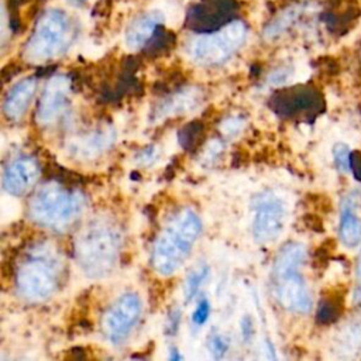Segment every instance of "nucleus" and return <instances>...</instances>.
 Wrapping results in <instances>:
<instances>
[{
	"mask_svg": "<svg viewBox=\"0 0 361 361\" xmlns=\"http://www.w3.org/2000/svg\"><path fill=\"white\" fill-rule=\"evenodd\" d=\"M269 109L283 118H313L322 113V94L310 86H293L276 90L268 100Z\"/></svg>",
	"mask_w": 361,
	"mask_h": 361,
	"instance_id": "0eeeda50",
	"label": "nucleus"
},
{
	"mask_svg": "<svg viewBox=\"0 0 361 361\" xmlns=\"http://www.w3.org/2000/svg\"><path fill=\"white\" fill-rule=\"evenodd\" d=\"M159 25H162V16L158 11H149L137 17L126 31L127 47L131 49L144 48Z\"/></svg>",
	"mask_w": 361,
	"mask_h": 361,
	"instance_id": "2eb2a0df",
	"label": "nucleus"
},
{
	"mask_svg": "<svg viewBox=\"0 0 361 361\" xmlns=\"http://www.w3.org/2000/svg\"><path fill=\"white\" fill-rule=\"evenodd\" d=\"M71 6H73V7H79V6H82L86 0H66Z\"/></svg>",
	"mask_w": 361,
	"mask_h": 361,
	"instance_id": "473e14b6",
	"label": "nucleus"
},
{
	"mask_svg": "<svg viewBox=\"0 0 361 361\" xmlns=\"http://www.w3.org/2000/svg\"><path fill=\"white\" fill-rule=\"evenodd\" d=\"M202 231V221L192 209L179 210L157 237L151 264L164 276L172 275L188 258Z\"/></svg>",
	"mask_w": 361,
	"mask_h": 361,
	"instance_id": "f03ea898",
	"label": "nucleus"
},
{
	"mask_svg": "<svg viewBox=\"0 0 361 361\" xmlns=\"http://www.w3.org/2000/svg\"><path fill=\"white\" fill-rule=\"evenodd\" d=\"M299 269L272 272L274 295L283 309L292 313H307L312 307V298Z\"/></svg>",
	"mask_w": 361,
	"mask_h": 361,
	"instance_id": "9b49d317",
	"label": "nucleus"
},
{
	"mask_svg": "<svg viewBox=\"0 0 361 361\" xmlns=\"http://www.w3.org/2000/svg\"><path fill=\"white\" fill-rule=\"evenodd\" d=\"M209 275V267L207 265H200L199 268L193 269L186 281H185V288H183V293H185V299L190 300L196 296V293L200 290L203 282L206 281Z\"/></svg>",
	"mask_w": 361,
	"mask_h": 361,
	"instance_id": "412c9836",
	"label": "nucleus"
},
{
	"mask_svg": "<svg viewBox=\"0 0 361 361\" xmlns=\"http://www.w3.org/2000/svg\"><path fill=\"white\" fill-rule=\"evenodd\" d=\"M241 331L244 336V340H248L252 334V322L250 317H244V320L241 322Z\"/></svg>",
	"mask_w": 361,
	"mask_h": 361,
	"instance_id": "c756f323",
	"label": "nucleus"
},
{
	"mask_svg": "<svg viewBox=\"0 0 361 361\" xmlns=\"http://www.w3.org/2000/svg\"><path fill=\"white\" fill-rule=\"evenodd\" d=\"M178 140L185 151H196L204 140V124L199 120L186 123L178 133Z\"/></svg>",
	"mask_w": 361,
	"mask_h": 361,
	"instance_id": "6ab92c4d",
	"label": "nucleus"
},
{
	"mask_svg": "<svg viewBox=\"0 0 361 361\" xmlns=\"http://www.w3.org/2000/svg\"><path fill=\"white\" fill-rule=\"evenodd\" d=\"M197 97L193 93H188L185 90H179L178 93L168 97L154 113L157 118L168 114H178L180 111L193 109L195 104H197Z\"/></svg>",
	"mask_w": 361,
	"mask_h": 361,
	"instance_id": "a211bd4d",
	"label": "nucleus"
},
{
	"mask_svg": "<svg viewBox=\"0 0 361 361\" xmlns=\"http://www.w3.org/2000/svg\"><path fill=\"white\" fill-rule=\"evenodd\" d=\"M85 200L80 193L69 190L56 182L42 185L31 197L28 213L38 226L63 230L82 213Z\"/></svg>",
	"mask_w": 361,
	"mask_h": 361,
	"instance_id": "20e7f679",
	"label": "nucleus"
},
{
	"mask_svg": "<svg viewBox=\"0 0 361 361\" xmlns=\"http://www.w3.org/2000/svg\"><path fill=\"white\" fill-rule=\"evenodd\" d=\"M237 10V0H200L189 8L186 25L200 34L212 32L231 23Z\"/></svg>",
	"mask_w": 361,
	"mask_h": 361,
	"instance_id": "9d476101",
	"label": "nucleus"
},
{
	"mask_svg": "<svg viewBox=\"0 0 361 361\" xmlns=\"http://www.w3.org/2000/svg\"><path fill=\"white\" fill-rule=\"evenodd\" d=\"M247 27L243 21L233 20L224 27L202 34L189 48L190 56L200 65L214 66L226 62L243 45Z\"/></svg>",
	"mask_w": 361,
	"mask_h": 361,
	"instance_id": "423d86ee",
	"label": "nucleus"
},
{
	"mask_svg": "<svg viewBox=\"0 0 361 361\" xmlns=\"http://www.w3.org/2000/svg\"><path fill=\"white\" fill-rule=\"evenodd\" d=\"M113 134L106 130H96L92 134H87L86 137L80 138L76 144L72 145V148L85 158H92L99 154H102L104 149L110 147L113 142Z\"/></svg>",
	"mask_w": 361,
	"mask_h": 361,
	"instance_id": "dca6fc26",
	"label": "nucleus"
},
{
	"mask_svg": "<svg viewBox=\"0 0 361 361\" xmlns=\"http://www.w3.org/2000/svg\"><path fill=\"white\" fill-rule=\"evenodd\" d=\"M72 83L65 75L52 76L44 89L37 107V120L39 124L54 123L68 107Z\"/></svg>",
	"mask_w": 361,
	"mask_h": 361,
	"instance_id": "f8f14e48",
	"label": "nucleus"
},
{
	"mask_svg": "<svg viewBox=\"0 0 361 361\" xmlns=\"http://www.w3.org/2000/svg\"><path fill=\"white\" fill-rule=\"evenodd\" d=\"M298 16V8H289L286 10L282 16H279L278 18H275L264 31V35L267 38H274L278 34H281Z\"/></svg>",
	"mask_w": 361,
	"mask_h": 361,
	"instance_id": "5701e85b",
	"label": "nucleus"
},
{
	"mask_svg": "<svg viewBox=\"0 0 361 361\" xmlns=\"http://www.w3.org/2000/svg\"><path fill=\"white\" fill-rule=\"evenodd\" d=\"M341 313V306L340 302L336 298H324L320 300L319 307H317V314L316 319L322 324H329L334 322Z\"/></svg>",
	"mask_w": 361,
	"mask_h": 361,
	"instance_id": "4be33fe9",
	"label": "nucleus"
},
{
	"mask_svg": "<svg viewBox=\"0 0 361 361\" xmlns=\"http://www.w3.org/2000/svg\"><path fill=\"white\" fill-rule=\"evenodd\" d=\"M350 168L353 169L354 176L361 180V152L355 151L350 155Z\"/></svg>",
	"mask_w": 361,
	"mask_h": 361,
	"instance_id": "cd10ccee",
	"label": "nucleus"
},
{
	"mask_svg": "<svg viewBox=\"0 0 361 361\" xmlns=\"http://www.w3.org/2000/svg\"><path fill=\"white\" fill-rule=\"evenodd\" d=\"M120 251V234L104 220L89 223L75 241V257L82 271L90 278L109 275Z\"/></svg>",
	"mask_w": 361,
	"mask_h": 361,
	"instance_id": "7ed1b4c3",
	"label": "nucleus"
},
{
	"mask_svg": "<svg viewBox=\"0 0 361 361\" xmlns=\"http://www.w3.org/2000/svg\"><path fill=\"white\" fill-rule=\"evenodd\" d=\"M241 127V121L238 118H230L227 120V124H224V133L226 131H238Z\"/></svg>",
	"mask_w": 361,
	"mask_h": 361,
	"instance_id": "7c9ffc66",
	"label": "nucleus"
},
{
	"mask_svg": "<svg viewBox=\"0 0 361 361\" xmlns=\"http://www.w3.org/2000/svg\"><path fill=\"white\" fill-rule=\"evenodd\" d=\"M340 237L343 244L347 247H355L361 241V220L357 214L350 209L348 203L343 207L341 217H340Z\"/></svg>",
	"mask_w": 361,
	"mask_h": 361,
	"instance_id": "f3484780",
	"label": "nucleus"
},
{
	"mask_svg": "<svg viewBox=\"0 0 361 361\" xmlns=\"http://www.w3.org/2000/svg\"><path fill=\"white\" fill-rule=\"evenodd\" d=\"M175 35L171 31H166L162 25L158 27V30L155 31V34L152 35V38L145 44L144 54L149 58H157L161 56L166 52H169L173 45H175Z\"/></svg>",
	"mask_w": 361,
	"mask_h": 361,
	"instance_id": "aec40b11",
	"label": "nucleus"
},
{
	"mask_svg": "<svg viewBox=\"0 0 361 361\" xmlns=\"http://www.w3.org/2000/svg\"><path fill=\"white\" fill-rule=\"evenodd\" d=\"M38 162L28 155L11 159L3 172V188L14 196H23L30 192L39 178Z\"/></svg>",
	"mask_w": 361,
	"mask_h": 361,
	"instance_id": "ddd939ff",
	"label": "nucleus"
},
{
	"mask_svg": "<svg viewBox=\"0 0 361 361\" xmlns=\"http://www.w3.org/2000/svg\"><path fill=\"white\" fill-rule=\"evenodd\" d=\"M182 355L176 351V348H172L171 350V354H169V360H180Z\"/></svg>",
	"mask_w": 361,
	"mask_h": 361,
	"instance_id": "2f4dec72",
	"label": "nucleus"
},
{
	"mask_svg": "<svg viewBox=\"0 0 361 361\" xmlns=\"http://www.w3.org/2000/svg\"><path fill=\"white\" fill-rule=\"evenodd\" d=\"M73 38V25L69 16L58 8L47 10L37 21L35 28L24 47V55L32 62H45L61 55Z\"/></svg>",
	"mask_w": 361,
	"mask_h": 361,
	"instance_id": "39448f33",
	"label": "nucleus"
},
{
	"mask_svg": "<svg viewBox=\"0 0 361 361\" xmlns=\"http://www.w3.org/2000/svg\"><path fill=\"white\" fill-rule=\"evenodd\" d=\"M357 275H358V281L361 283V255H360V261H358V268H357Z\"/></svg>",
	"mask_w": 361,
	"mask_h": 361,
	"instance_id": "72a5a7b5",
	"label": "nucleus"
},
{
	"mask_svg": "<svg viewBox=\"0 0 361 361\" xmlns=\"http://www.w3.org/2000/svg\"><path fill=\"white\" fill-rule=\"evenodd\" d=\"M333 155H334V162H336V165L338 166L340 171L350 169V155H351V152L348 151V148L345 145H343V144L336 145L334 151H333Z\"/></svg>",
	"mask_w": 361,
	"mask_h": 361,
	"instance_id": "a878e982",
	"label": "nucleus"
},
{
	"mask_svg": "<svg viewBox=\"0 0 361 361\" xmlns=\"http://www.w3.org/2000/svg\"><path fill=\"white\" fill-rule=\"evenodd\" d=\"M180 316H182V313L178 309H175L169 313L168 324H166V330L169 334H175L178 331V327L180 324Z\"/></svg>",
	"mask_w": 361,
	"mask_h": 361,
	"instance_id": "bb28decb",
	"label": "nucleus"
},
{
	"mask_svg": "<svg viewBox=\"0 0 361 361\" xmlns=\"http://www.w3.org/2000/svg\"><path fill=\"white\" fill-rule=\"evenodd\" d=\"M62 275L63 261L58 251L47 243H38L27 251L17 268V290L31 302L47 300L59 289Z\"/></svg>",
	"mask_w": 361,
	"mask_h": 361,
	"instance_id": "f257e3e1",
	"label": "nucleus"
},
{
	"mask_svg": "<svg viewBox=\"0 0 361 361\" xmlns=\"http://www.w3.org/2000/svg\"><path fill=\"white\" fill-rule=\"evenodd\" d=\"M35 89H37L35 78L21 79L10 87L3 102V113L10 121H17L25 114L35 94Z\"/></svg>",
	"mask_w": 361,
	"mask_h": 361,
	"instance_id": "4468645a",
	"label": "nucleus"
},
{
	"mask_svg": "<svg viewBox=\"0 0 361 361\" xmlns=\"http://www.w3.org/2000/svg\"><path fill=\"white\" fill-rule=\"evenodd\" d=\"M210 316V303L207 299H200L192 313V322L195 326H203Z\"/></svg>",
	"mask_w": 361,
	"mask_h": 361,
	"instance_id": "393cba45",
	"label": "nucleus"
},
{
	"mask_svg": "<svg viewBox=\"0 0 361 361\" xmlns=\"http://www.w3.org/2000/svg\"><path fill=\"white\" fill-rule=\"evenodd\" d=\"M207 348H209V351L212 353V355L214 358H221L228 350V341L226 340L224 336H221L219 333H214L209 337Z\"/></svg>",
	"mask_w": 361,
	"mask_h": 361,
	"instance_id": "b1692460",
	"label": "nucleus"
},
{
	"mask_svg": "<svg viewBox=\"0 0 361 361\" xmlns=\"http://www.w3.org/2000/svg\"><path fill=\"white\" fill-rule=\"evenodd\" d=\"M286 206L274 192H261L252 200V235L258 243L278 238L283 230Z\"/></svg>",
	"mask_w": 361,
	"mask_h": 361,
	"instance_id": "6e6552de",
	"label": "nucleus"
},
{
	"mask_svg": "<svg viewBox=\"0 0 361 361\" xmlns=\"http://www.w3.org/2000/svg\"><path fill=\"white\" fill-rule=\"evenodd\" d=\"M157 157V151L154 147H148L144 148L142 151H140L138 154V161H141L142 164H151Z\"/></svg>",
	"mask_w": 361,
	"mask_h": 361,
	"instance_id": "c85d7f7f",
	"label": "nucleus"
},
{
	"mask_svg": "<svg viewBox=\"0 0 361 361\" xmlns=\"http://www.w3.org/2000/svg\"><path fill=\"white\" fill-rule=\"evenodd\" d=\"M141 309V299L134 292H127L117 298L103 316L102 330L106 340L114 345L121 344L140 320Z\"/></svg>",
	"mask_w": 361,
	"mask_h": 361,
	"instance_id": "1a4fd4ad",
	"label": "nucleus"
}]
</instances>
